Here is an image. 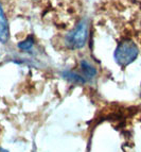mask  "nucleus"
Wrapping results in <instances>:
<instances>
[{
    "instance_id": "0eeeda50",
    "label": "nucleus",
    "mask_w": 141,
    "mask_h": 152,
    "mask_svg": "<svg viewBox=\"0 0 141 152\" xmlns=\"http://www.w3.org/2000/svg\"><path fill=\"white\" fill-rule=\"evenodd\" d=\"M0 152H9V151H7V150L2 149V148H0Z\"/></svg>"
},
{
    "instance_id": "7ed1b4c3",
    "label": "nucleus",
    "mask_w": 141,
    "mask_h": 152,
    "mask_svg": "<svg viewBox=\"0 0 141 152\" xmlns=\"http://www.w3.org/2000/svg\"><path fill=\"white\" fill-rule=\"evenodd\" d=\"M10 41V27L7 15H5L3 7L0 2V43L8 44Z\"/></svg>"
},
{
    "instance_id": "f03ea898",
    "label": "nucleus",
    "mask_w": 141,
    "mask_h": 152,
    "mask_svg": "<svg viewBox=\"0 0 141 152\" xmlns=\"http://www.w3.org/2000/svg\"><path fill=\"white\" fill-rule=\"evenodd\" d=\"M88 39V23L86 19L81 20L65 36V46L69 50H78L85 47Z\"/></svg>"
},
{
    "instance_id": "39448f33",
    "label": "nucleus",
    "mask_w": 141,
    "mask_h": 152,
    "mask_svg": "<svg viewBox=\"0 0 141 152\" xmlns=\"http://www.w3.org/2000/svg\"><path fill=\"white\" fill-rule=\"evenodd\" d=\"M62 76H63L64 79H66V80H68V81L72 82V83H76V84H84L87 81L83 76H81V75L74 72V71H70V70H65L63 74H62Z\"/></svg>"
},
{
    "instance_id": "20e7f679",
    "label": "nucleus",
    "mask_w": 141,
    "mask_h": 152,
    "mask_svg": "<svg viewBox=\"0 0 141 152\" xmlns=\"http://www.w3.org/2000/svg\"><path fill=\"white\" fill-rule=\"evenodd\" d=\"M80 68L82 71V76L86 80H91L97 76V69L87 60H82L80 62Z\"/></svg>"
},
{
    "instance_id": "423d86ee",
    "label": "nucleus",
    "mask_w": 141,
    "mask_h": 152,
    "mask_svg": "<svg viewBox=\"0 0 141 152\" xmlns=\"http://www.w3.org/2000/svg\"><path fill=\"white\" fill-rule=\"evenodd\" d=\"M34 46V37L33 36H28L23 41L18 43V48L21 51H29L33 48Z\"/></svg>"
},
{
    "instance_id": "f257e3e1",
    "label": "nucleus",
    "mask_w": 141,
    "mask_h": 152,
    "mask_svg": "<svg viewBox=\"0 0 141 152\" xmlns=\"http://www.w3.org/2000/svg\"><path fill=\"white\" fill-rule=\"evenodd\" d=\"M139 54V49L136 43L131 38H124L119 42L113 52L115 61L120 67L124 68L133 63Z\"/></svg>"
}]
</instances>
